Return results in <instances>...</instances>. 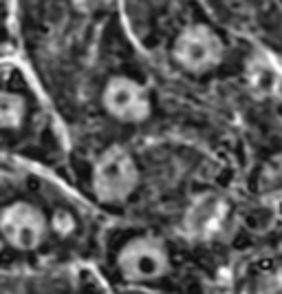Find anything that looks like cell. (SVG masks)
Here are the masks:
<instances>
[{"instance_id":"8992f818","label":"cell","mask_w":282,"mask_h":294,"mask_svg":"<svg viewBox=\"0 0 282 294\" xmlns=\"http://www.w3.org/2000/svg\"><path fill=\"white\" fill-rule=\"evenodd\" d=\"M102 106L111 117L126 124L141 122L150 115V100L146 91L126 76L108 78L102 91Z\"/></svg>"},{"instance_id":"8fae6325","label":"cell","mask_w":282,"mask_h":294,"mask_svg":"<svg viewBox=\"0 0 282 294\" xmlns=\"http://www.w3.org/2000/svg\"><path fill=\"white\" fill-rule=\"evenodd\" d=\"M113 0H71L73 9L79 11V14L88 16V14H95V11H100L102 7H106V5H111Z\"/></svg>"},{"instance_id":"ba28073f","label":"cell","mask_w":282,"mask_h":294,"mask_svg":"<svg viewBox=\"0 0 282 294\" xmlns=\"http://www.w3.org/2000/svg\"><path fill=\"white\" fill-rule=\"evenodd\" d=\"M47 272H7L0 270V294H42Z\"/></svg>"},{"instance_id":"4fadbf2b","label":"cell","mask_w":282,"mask_h":294,"mask_svg":"<svg viewBox=\"0 0 282 294\" xmlns=\"http://www.w3.org/2000/svg\"><path fill=\"white\" fill-rule=\"evenodd\" d=\"M227 182H232V172H229V168H225L221 175H218V184H223V186H225Z\"/></svg>"},{"instance_id":"277c9868","label":"cell","mask_w":282,"mask_h":294,"mask_svg":"<svg viewBox=\"0 0 282 294\" xmlns=\"http://www.w3.org/2000/svg\"><path fill=\"white\" fill-rule=\"evenodd\" d=\"M176 62L190 73H203L223 57V42L207 25H190L174 42Z\"/></svg>"},{"instance_id":"7c38bea8","label":"cell","mask_w":282,"mask_h":294,"mask_svg":"<svg viewBox=\"0 0 282 294\" xmlns=\"http://www.w3.org/2000/svg\"><path fill=\"white\" fill-rule=\"evenodd\" d=\"M258 270H260V272H271L273 270V261L271 259H258Z\"/></svg>"},{"instance_id":"5bb4252c","label":"cell","mask_w":282,"mask_h":294,"mask_svg":"<svg viewBox=\"0 0 282 294\" xmlns=\"http://www.w3.org/2000/svg\"><path fill=\"white\" fill-rule=\"evenodd\" d=\"M278 212H280V215H282V204H280V206H278Z\"/></svg>"},{"instance_id":"7a4b0ae2","label":"cell","mask_w":282,"mask_h":294,"mask_svg":"<svg viewBox=\"0 0 282 294\" xmlns=\"http://www.w3.org/2000/svg\"><path fill=\"white\" fill-rule=\"evenodd\" d=\"M51 113L42 89L18 55L0 60V157L51 166Z\"/></svg>"},{"instance_id":"30bf717a","label":"cell","mask_w":282,"mask_h":294,"mask_svg":"<svg viewBox=\"0 0 282 294\" xmlns=\"http://www.w3.org/2000/svg\"><path fill=\"white\" fill-rule=\"evenodd\" d=\"M251 84H254L258 91H271L275 84V76L271 71H267L264 65H256L251 69Z\"/></svg>"},{"instance_id":"6da1fadb","label":"cell","mask_w":282,"mask_h":294,"mask_svg":"<svg viewBox=\"0 0 282 294\" xmlns=\"http://www.w3.org/2000/svg\"><path fill=\"white\" fill-rule=\"evenodd\" d=\"M79 232V217L40 166L0 157V270L47 272L57 248Z\"/></svg>"},{"instance_id":"3957f363","label":"cell","mask_w":282,"mask_h":294,"mask_svg":"<svg viewBox=\"0 0 282 294\" xmlns=\"http://www.w3.org/2000/svg\"><path fill=\"white\" fill-rule=\"evenodd\" d=\"M139 184V168L124 146H111L97 157L90 188L100 201H124Z\"/></svg>"},{"instance_id":"52a82bcc","label":"cell","mask_w":282,"mask_h":294,"mask_svg":"<svg viewBox=\"0 0 282 294\" xmlns=\"http://www.w3.org/2000/svg\"><path fill=\"white\" fill-rule=\"evenodd\" d=\"M225 215H227L225 201L218 197H212V195H203L187 210V217H185L187 232L199 239H210L223 226Z\"/></svg>"},{"instance_id":"9c48e42d","label":"cell","mask_w":282,"mask_h":294,"mask_svg":"<svg viewBox=\"0 0 282 294\" xmlns=\"http://www.w3.org/2000/svg\"><path fill=\"white\" fill-rule=\"evenodd\" d=\"M18 55L16 42V0H0V60Z\"/></svg>"},{"instance_id":"5b68a950","label":"cell","mask_w":282,"mask_h":294,"mask_svg":"<svg viewBox=\"0 0 282 294\" xmlns=\"http://www.w3.org/2000/svg\"><path fill=\"white\" fill-rule=\"evenodd\" d=\"M117 268L128 281H150L165 274L168 252L152 237H135L119 250Z\"/></svg>"}]
</instances>
